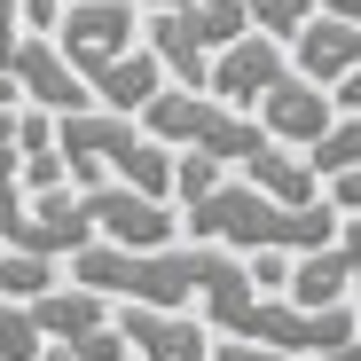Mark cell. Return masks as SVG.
I'll return each instance as SVG.
<instances>
[{"label": "cell", "mask_w": 361, "mask_h": 361, "mask_svg": "<svg viewBox=\"0 0 361 361\" xmlns=\"http://www.w3.org/2000/svg\"><path fill=\"white\" fill-rule=\"evenodd\" d=\"M322 16V0H252V32H267V39H298V32H307Z\"/></svg>", "instance_id": "cell-17"}, {"label": "cell", "mask_w": 361, "mask_h": 361, "mask_svg": "<svg viewBox=\"0 0 361 361\" xmlns=\"http://www.w3.org/2000/svg\"><path fill=\"white\" fill-rule=\"evenodd\" d=\"M142 126H149L165 149H204V157H220V165H244V157L267 149V126H259V118H244L235 102H220L212 87H173V79L142 102Z\"/></svg>", "instance_id": "cell-2"}, {"label": "cell", "mask_w": 361, "mask_h": 361, "mask_svg": "<svg viewBox=\"0 0 361 361\" xmlns=\"http://www.w3.org/2000/svg\"><path fill=\"white\" fill-rule=\"evenodd\" d=\"M24 307H32V322H39L47 338H87V330L110 322V298L87 290V283H47L39 298H24Z\"/></svg>", "instance_id": "cell-12"}, {"label": "cell", "mask_w": 361, "mask_h": 361, "mask_svg": "<svg viewBox=\"0 0 361 361\" xmlns=\"http://www.w3.org/2000/svg\"><path fill=\"white\" fill-rule=\"evenodd\" d=\"M345 283H353V267H345V244L330 235V244L298 252V267H290L283 298H298V307H338V298H345Z\"/></svg>", "instance_id": "cell-14"}, {"label": "cell", "mask_w": 361, "mask_h": 361, "mask_svg": "<svg viewBox=\"0 0 361 361\" xmlns=\"http://www.w3.org/2000/svg\"><path fill=\"white\" fill-rule=\"evenodd\" d=\"M322 16H345V24H361V0H322Z\"/></svg>", "instance_id": "cell-26"}, {"label": "cell", "mask_w": 361, "mask_h": 361, "mask_svg": "<svg viewBox=\"0 0 361 361\" xmlns=\"http://www.w3.org/2000/svg\"><path fill=\"white\" fill-rule=\"evenodd\" d=\"M212 180H220V157H204V149H173V197H180V204H197Z\"/></svg>", "instance_id": "cell-19"}, {"label": "cell", "mask_w": 361, "mask_h": 361, "mask_svg": "<svg viewBox=\"0 0 361 361\" xmlns=\"http://www.w3.org/2000/svg\"><path fill=\"white\" fill-rule=\"evenodd\" d=\"M290 71H307L330 94V110H361V24L314 16L307 32L290 39Z\"/></svg>", "instance_id": "cell-6"}, {"label": "cell", "mask_w": 361, "mask_h": 361, "mask_svg": "<svg viewBox=\"0 0 361 361\" xmlns=\"http://www.w3.org/2000/svg\"><path fill=\"white\" fill-rule=\"evenodd\" d=\"M55 283V259H39V252H8V244H0V290H8V298H39Z\"/></svg>", "instance_id": "cell-18"}, {"label": "cell", "mask_w": 361, "mask_h": 361, "mask_svg": "<svg viewBox=\"0 0 361 361\" xmlns=\"http://www.w3.org/2000/svg\"><path fill=\"white\" fill-rule=\"evenodd\" d=\"M87 87H94V102H102V110L142 118V102L165 87V63H157V55H149V39H142V47H126V55H118V63H102Z\"/></svg>", "instance_id": "cell-11"}, {"label": "cell", "mask_w": 361, "mask_h": 361, "mask_svg": "<svg viewBox=\"0 0 361 361\" xmlns=\"http://www.w3.org/2000/svg\"><path fill=\"white\" fill-rule=\"evenodd\" d=\"M134 361H149V353H134Z\"/></svg>", "instance_id": "cell-29"}, {"label": "cell", "mask_w": 361, "mask_h": 361, "mask_svg": "<svg viewBox=\"0 0 361 361\" xmlns=\"http://www.w3.org/2000/svg\"><path fill=\"white\" fill-rule=\"evenodd\" d=\"M212 361H307V353H283V345H259V338H212Z\"/></svg>", "instance_id": "cell-21"}, {"label": "cell", "mask_w": 361, "mask_h": 361, "mask_svg": "<svg viewBox=\"0 0 361 361\" xmlns=\"http://www.w3.org/2000/svg\"><path fill=\"white\" fill-rule=\"evenodd\" d=\"M47 353V330L32 322V307L24 298H8L0 290V361H39Z\"/></svg>", "instance_id": "cell-16"}, {"label": "cell", "mask_w": 361, "mask_h": 361, "mask_svg": "<svg viewBox=\"0 0 361 361\" xmlns=\"http://www.w3.org/2000/svg\"><path fill=\"white\" fill-rule=\"evenodd\" d=\"M330 204H338V212H361V165L330 180Z\"/></svg>", "instance_id": "cell-23"}, {"label": "cell", "mask_w": 361, "mask_h": 361, "mask_svg": "<svg viewBox=\"0 0 361 361\" xmlns=\"http://www.w3.org/2000/svg\"><path fill=\"white\" fill-rule=\"evenodd\" d=\"M16 180H24V197H39V189H63L71 165H63V149H32V157H16Z\"/></svg>", "instance_id": "cell-20"}, {"label": "cell", "mask_w": 361, "mask_h": 361, "mask_svg": "<svg viewBox=\"0 0 361 361\" xmlns=\"http://www.w3.org/2000/svg\"><path fill=\"white\" fill-rule=\"evenodd\" d=\"M110 322L149 361H212V338L197 330V307H134V298H118Z\"/></svg>", "instance_id": "cell-9"}, {"label": "cell", "mask_w": 361, "mask_h": 361, "mask_svg": "<svg viewBox=\"0 0 361 361\" xmlns=\"http://www.w3.org/2000/svg\"><path fill=\"white\" fill-rule=\"evenodd\" d=\"M345 228H338V244H345V267H353V283H345V298H353V322H361V212H338Z\"/></svg>", "instance_id": "cell-22"}, {"label": "cell", "mask_w": 361, "mask_h": 361, "mask_svg": "<svg viewBox=\"0 0 361 361\" xmlns=\"http://www.w3.org/2000/svg\"><path fill=\"white\" fill-rule=\"evenodd\" d=\"M149 8H180V0H142V16H149Z\"/></svg>", "instance_id": "cell-28"}, {"label": "cell", "mask_w": 361, "mask_h": 361, "mask_svg": "<svg viewBox=\"0 0 361 361\" xmlns=\"http://www.w3.org/2000/svg\"><path fill=\"white\" fill-rule=\"evenodd\" d=\"M0 244L8 252H39V259H71L79 244H94V220L71 197V180H63V189H39L16 212H0Z\"/></svg>", "instance_id": "cell-5"}, {"label": "cell", "mask_w": 361, "mask_h": 361, "mask_svg": "<svg viewBox=\"0 0 361 361\" xmlns=\"http://www.w3.org/2000/svg\"><path fill=\"white\" fill-rule=\"evenodd\" d=\"M314 361H361V330H353V338H338V345H322Z\"/></svg>", "instance_id": "cell-25"}, {"label": "cell", "mask_w": 361, "mask_h": 361, "mask_svg": "<svg viewBox=\"0 0 361 361\" xmlns=\"http://www.w3.org/2000/svg\"><path fill=\"white\" fill-rule=\"evenodd\" d=\"M8 79H16V94H24V102L55 110V118H71V110H87V102H94V87L71 71V55L55 47V32H24V39H16Z\"/></svg>", "instance_id": "cell-7"}, {"label": "cell", "mask_w": 361, "mask_h": 361, "mask_svg": "<svg viewBox=\"0 0 361 361\" xmlns=\"http://www.w3.org/2000/svg\"><path fill=\"white\" fill-rule=\"evenodd\" d=\"M180 228L197 244H228V252H314L338 235V204L314 197V204H275L252 180H212L197 204H180Z\"/></svg>", "instance_id": "cell-1"}, {"label": "cell", "mask_w": 361, "mask_h": 361, "mask_svg": "<svg viewBox=\"0 0 361 361\" xmlns=\"http://www.w3.org/2000/svg\"><path fill=\"white\" fill-rule=\"evenodd\" d=\"M16 102H24V94H16V79H8V71H0V110H16Z\"/></svg>", "instance_id": "cell-27"}, {"label": "cell", "mask_w": 361, "mask_h": 361, "mask_svg": "<svg viewBox=\"0 0 361 361\" xmlns=\"http://www.w3.org/2000/svg\"><path fill=\"white\" fill-rule=\"evenodd\" d=\"M16 204H24V180H16V157L0 149V212H16Z\"/></svg>", "instance_id": "cell-24"}, {"label": "cell", "mask_w": 361, "mask_h": 361, "mask_svg": "<svg viewBox=\"0 0 361 361\" xmlns=\"http://www.w3.org/2000/svg\"><path fill=\"white\" fill-rule=\"evenodd\" d=\"M55 47L71 55L79 79H94V71L118 63L126 47H142V0H63V16H55Z\"/></svg>", "instance_id": "cell-3"}, {"label": "cell", "mask_w": 361, "mask_h": 361, "mask_svg": "<svg viewBox=\"0 0 361 361\" xmlns=\"http://www.w3.org/2000/svg\"><path fill=\"white\" fill-rule=\"evenodd\" d=\"M307 165H314L322 180H338V173L361 165V110H338V118H330V134L307 149Z\"/></svg>", "instance_id": "cell-15"}, {"label": "cell", "mask_w": 361, "mask_h": 361, "mask_svg": "<svg viewBox=\"0 0 361 361\" xmlns=\"http://www.w3.org/2000/svg\"><path fill=\"white\" fill-rule=\"evenodd\" d=\"M283 71H290V47L267 39V32H244V39H228V47L212 55V79H204V87H212L220 102H235V110H252Z\"/></svg>", "instance_id": "cell-10"}, {"label": "cell", "mask_w": 361, "mask_h": 361, "mask_svg": "<svg viewBox=\"0 0 361 361\" xmlns=\"http://www.w3.org/2000/svg\"><path fill=\"white\" fill-rule=\"evenodd\" d=\"M235 173H244L252 189H267L275 204H314V197H322V173L307 165V149H283V142H267L259 157H244Z\"/></svg>", "instance_id": "cell-13"}, {"label": "cell", "mask_w": 361, "mask_h": 361, "mask_svg": "<svg viewBox=\"0 0 361 361\" xmlns=\"http://www.w3.org/2000/svg\"><path fill=\"white\" fill-rule=\"evenodd\" d=\"M87 220L102 244H126V252H157V244H180V212L165 197H142L126 189V180H94V189H79Z\"/></svg>", "instance_id": "cell-4"}, {"label": "cell", "mask_w": 361, "mask_h": 361, "mask_svg": "<svg viewBox=\"0 0 361 361\" xmlns=\"http://www.w3.org/2000/svg\"><path fill=\"white\" fill-rule=\"evenodd\" d=\"M252 118H259V126H267V142H283V149H314L322 134H330V94L307 79V71H283L259 102H252Z\"/></svg>", "instance_id": "cell-8"}]
</instances>
